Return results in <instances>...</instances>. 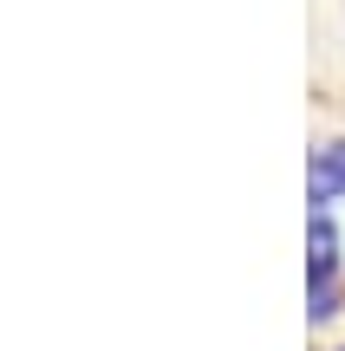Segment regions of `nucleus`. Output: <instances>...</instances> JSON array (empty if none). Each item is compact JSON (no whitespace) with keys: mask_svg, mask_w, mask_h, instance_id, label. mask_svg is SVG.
I'll return each mask as SVG.
<instances>
[{"mask_svg":"<svg viewBox=\"0 0 345 351\" xmlns=\"http://www.w3.org/2000/svg\"><path fill=\"white\" fill-rule=\"evenodd\" d=\"M307 293H313V306H307L313 319L339 313V228L326 208H313V221H307Z\"/></svg>","mask_w":345,"mask_h":351,"instance_id":"f257e3e1","label":"nucleus"},{"mask_svg":"<svg viewBox=\"0 0 345 351\" xmlns=\"http://www.w3.org/2000/svg\"><path fill=\"white\" fill-rule=\"evenodd\" d=\"M307 195H313V208H333V202L345 195V137H333V143L313 150V163H307Z\"/></svg>","mask_w":345,"mask_h":351,"instance_id":"f03ea898","label":"nucleus"},{"mask_svg":"<svg viewBox=\"0 0 345 351\" xmlns=\"http://www.w3.org/2000/svg\"><path fill=\"white\" fill-rule=\"evenodd\" d=\"M339 351H345V345H339Z\"/></svg>","mask_w":345,"mask_h":351,"instance_id":"7ed1b4c3","label":"nucleus"}]
</instances>
